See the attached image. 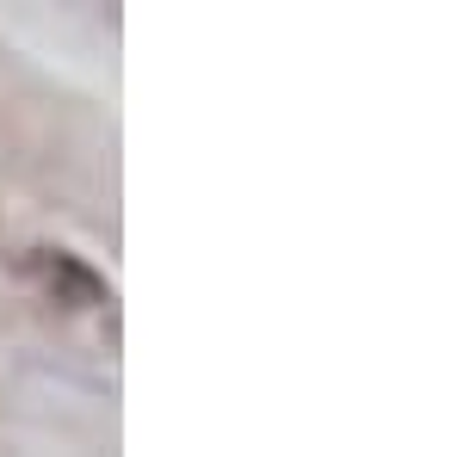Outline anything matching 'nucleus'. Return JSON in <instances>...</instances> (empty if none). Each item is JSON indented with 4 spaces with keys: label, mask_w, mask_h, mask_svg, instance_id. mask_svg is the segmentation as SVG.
<instances>
[]
</instances>
